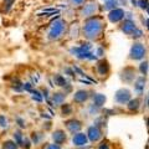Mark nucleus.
<instances>
[{
  "label": "nucleus",
  "mask_w": 149,
  "mask_h": 149,
  "mask_svg": "<svg viewBox=\"0 0 149 149\" xmlns=\"http://www.w3.org/2000/svg\"><path fill=\"white\" fill-rule=\"evenodd\" d=\"M104 29V24L101 16H93L87 19L83 25V35L88 40H96L101 36Z\"/></svg>",
  "instance_id": "nucleus-1"
},
{
  "label": "nucleus",
  "mask_w": 149,
  "mask_h": 149,
  "mask_svg": "<svg viewBox=\"0 0 149 149\" xmlns=\"http://www.w3.org/2000/svg\"><path fill=\"white\" fill-rule=\"evenodd\" d=\"M65 29H66V22L63 20H56L55 22H52V25L50 27V31H49V37L50 39H58L60 36L63 34Z\"/></svg>",
  "instance_id": "nucleus-2"
},
{
  "label": "nucleus",
  "mask_w": 149,
  "mask_h": 149,
  "mask_svg": "<svg viewBox=\"0 0 149 149\" xmlns=\"http://www.w3.org/2000/svg\"><path fill=\"white\" fill-rule=\"evenodd\" d=\"M147 54V50H146V46L141 42H134L132 49H130V52H129V58L134 60V61H141V60L144 58V56Z\"/></svg>",
  "instance_id": "nucleus-3"
},
{
  "label": "nucleus",
  "mask_w": 149,
  "mask_h": 149,
  "mask_svg": "<svg viewBox=\"0 0 149 149\" xmlns=\"http://www.w3.org/2000/svg\"><path fill=\"white\" fill-rule=\"evenodd\" d=\"M114 101L117 102L118 104H125L130 101V91L127 88H120L116 92L114 95Z\"/></svg>",
  "instance_id": "nucleus-4"
},
{
  "label": "nucleus",
  "mask_w": 149,
  "mask_h": 149,
  "mask_svg": "<svg viewBox=\"0 0 149 149\" xmlns=\"http://www.w3.org/2000/svg\"><path fill=\"white\" fill-rule=\"evenodd\" d=\"M87 137L91 142H98L102 138V130L98 125H91L87 130Z\"/></svg>",
  "instance_id": "nucleus-5"
},
{
  "label": "nucleus",
  "mask_w": 149,
  "mask_h": 149,
  "mask_svg": "<svg viewBox=\"0 0 149 149\" xmlns=\"http://www.w3.org/2000/svg\"><path fill=\"white\" fill-rule=\"evenodd\" d=\"M97 10H98V5H97L96 3H90V4H87V5L83 6L82 15L90 19V17L95 16V14L97 13Z\"/></svg>",
  "instance_id": "nucleus-6"
},
{
  "label": "nucleus",
  "mask_w": 149,
  "mask_h": 149,
  "mask_svg": "<svg viewBox=\"0 0 149 149\" xmlns=\"http://www.w3.org/2000/svg\"><path fill=\"white\" fill-rule=\"evenodd\" d=\"M108 19H109L111 22H119V21H122L124 19V10H123V9H119V8L114 9V10L109 11Z\"/></svg>",
  "instance_id": "nucleus-7"
},
{
  "label": "nucleus",
  "mask_w": 149,
  "mask_h": 149,
  "mask_svg": "<svg viewBox=\"0 0 149 149\" xmlns=\"http://www.w3.org/2000/svg\"><path fill=\"white\" fill-rule=\"evenodd\" d=\"M137 29V26H136V24L132 21V20H124L122 24H120V30H122L124 34H127V35H132L133 32H134V30Z\"/></svg>",
  "instance_id": "nucleus-8"
},
{
  "label": "nucleus",
  "mask_w": 149,
  "mask_h": 149,
  "mask_svg": "<svg viewBox=\"0 0 149 149\" xmlns=\"http://www.w3.org/2000/svg\"><path fill=\"white\" fill-rule=\"evenodd\" d=\"M87 142H88V137H87V134H85V133H76L73 136V138H72V143L76 147L86 146Z\"/></svg>",
  "instance_id": "nucleus-9"
},
{
  "label": "nucleus",
  "mask_w": 149,
  "mask_h": 149,
  "mask_svg": "<svg viewBox=\"0 0 149 149\" xmlns=\"http://www.w3.org/2000/svg\"><path fill=\"white\" fill-rule=\"evenodd\" d=\"M88 97H90V93H88V91L80 90V91H77L73 95V101L77 102V103H83V102H86L88 100Z\"/></svg>",
  "instance_id": "nucleus-10"
},
{
  "label": "nucleus",
  "mask_w": 149,
  "mask_h": 149,
  "mask_svg": "<svg viewBox=\"0 0 149 149\" xmlns=\"http://www.w3.org/2000/svg\"><path fill=\"white\" fill-rule=\"evenodd\" d=\"M66 127H67V129L70 130V132L74 134V133H77L78 130L82 128V124H81L80 120L71 119V120H67V122H66Z\"/></svg>",
  "instance_id": "nucleus-11"
},
{
  "label": "nucleus",
  "mask_w": 149,
  "mask_h": 149,
  "mask_svg": "<svg viewBox=\"0 0 149 149\" xmlns=\"http://www.w3.org/2000/svg\"><path fill=\"white\" fill-rule=\"evenodd\" d=\"M96 70H97V73H98L100 76H106V74L108 73V71H109V65H108L107 61L102 60V61H100L98 63H97Z\"/></svg>",
  "instance_id": "nucleus-12"
},
{
  "label": "nucleus",
  "mask_w": 149,
  "mask_h": 149,
  "mask_svg": "<svg viewBox=\"0 0 149 149\" xmlns=\"http://www.w3.org/2000/svg\"><path fill=\"white\" fill-rule=\"evenodd\" d=\"M122 73H125V76H122V80L124 82H132L134 78H136V71H134L133 68H130V67L125 68Z\"/></svg>",
  "instance_id": "nucleus-13"
},
{
  "label": "nucleus",
  "mask_w": 149,
  "mask_h": 149,
  "mask_svg": "<svg viewBox=\"0 0 149 149\" xmlns=\"http://www.w3.org/2000/svg\"><path fill=\"white\" fill-rule=\"evenodd\" d=\"M52 138H54L55 143L58 146V144H62L65 141H66V134H65L63 130H56V132L52 134Z\"/></svg>",
  "instance_id": "nucleus-14"
},
{
  "label": "nucleus",
  "mask_w": 149,
  "mask_h": 149,
  "mask_svg": "<svg viewBox=\"0 0 149 149\" xmlns=\"http://www.w3.org/2000/svg\"><path fill=\"white\" fill-rule=\"evenodd\" d=\"M106 96L102 95V93H96L95 96H93V104L96 107H102L104 103H106Z\"/></svg>",
  "instance_id": "nucleus-15"
},
{
  "label": "nucleus",
  "mask_w": 149,
  "mask_h": 149,
  "mask_svg": "<svg viewBox=\"0 0 149 149\" xmlns=\"http://www.w3.org/2000/svg\"><path fill=\"white\" fill-rule=\"evenodd\" d=\"M128 109L130 112H137L139 109V107H141V100L139 98H134V100H130L128 102Z\"/></svg>",
  "instance_id": "nucleus-16"
},
{
  "label": "nucleus",
  "mask_w": 149,
  "mask_h": 149,
  "mask_svg": "<svg viewBox=\"0 0 149 149\" xmlns=\"http://www.w3.org/2000/svg\"><path fill=\"white\" fill-rule=\"evenodd\" d=\"M65 98H66V95H65V93H55V95L52 96L54 104H55V106L62 104V102L65 101Z\"/></svg>",
  "instance_id": "nucleus-17"
},
{
  "label": "nucleus",
  "mask_w": 149,
  "mask_h": 149,
  "mask_svg": "<svg viewBox=\"0 0 149 149\" xmlns=\"http://www.w3.org/2000/svg\"><path fill=\"white\" fill-rule=\"evenodd\" d=\"M144 85H146V78L144 77H138L136 83H134V88H136L137 92L141 93L144 90Z\"/></svg>",
  "instance_id": "nucleus-18"
},
{
  "label": "nucleus",
  "mask_w": 149,
  "mask_h": 149,
  "mask_svg": "<svg viewBox=\"0 0 149 149\" xmlns=\"http://www.w3.org/2000/svg\"><path fill=\"white\" fill-rule=\"evenodd\" d=\"M54 81H55V85L61 86V87H65V86L68 85L67 81L65 80V77H62L61 74H55V76H54Z\"/></svg>",
  "instance_id": "nucleus-19"
},
{
  "label": "nucleus",
  "mask_w": 149,
  "mask_h": 149,
  "mask_svg": "<svg viewBox=\"0 0 149 149\" xmlns=\"http://www.w3.org/2000/svg\"><path fill=\"white\" fill-rule=\"evenodd\" d=\"M117 5H118V0H108L106 4H104V10H114L117 9Z\"/></svg>",
  "instance_id": "nucleus-20"
},
{
  "label": "nucleus",
  "mask_w": 149,
  "mask_h": 149,
  "mask_svg": "<svg viewBox=\"0 0 149 149\" xmlns=\"http://www.w3.org/2000/svg\"><path fill=\"white\" fill-rule=\"evenodd\" d=\"M14 139H15V143L19 144V146H21L22 144V141H24V137H22V134L20 130H17V132L14 133Z\"/></svg>",
  "instance_id": "nucleus-21"
},
{
  "label": "nucleus",
  "mask_w": 149,
  "mask_h": 149,
  "mask_svg": "<svg viewBox=\"0 0 149 149\" xmlns=\"http://www.w3.org/2000/svg\"><path fill=\"white\" fill-rule=\"evenodd\" d=\"M3 149H17V144L15 142H11V141H8L4 143Z\"/></svg>",
  "instance_id": "nucleus-22"
},
{
  "label": "nucleus",
  "mask_w": 149,
  "mask_h": 149,
  "mask_svg": "<svg viewBox=\"0 0 149 149\" xmlns=\"http://www.w3.org/2000/svg\"><path fill=\"white\" fill-rule=\"evenodd\" d=\"M31 93H32V100H34V101H37V102H41V101H42V95H41L39 91L32 90Z\"/></svg>",
  "instance_id": "nucleus-23"
},
{
  "label": "nucleus",
  "mask_w": 149,
  "mask_h": 149,
  "mask_svg": "<svg viewBox=\"0 0 149 149\" xmlns=\"http://www.w3.org/2000/svg\"><path fill=\"white\" fill-rule=\"evenodd\" d=\"M130 36H132L133 39H141V37L143 36V32H142L141 29H136V30H134V32Z\"/></svg>",
  "instance_id": "nucleus-24"
},
{
  "label": "nucleus",
  "mask_w": 149,
  "mask_h": 149,
  "mask_svg": "<svg viewBox=\"0 0 149 149\" xmlns=\"http://www.w3.org/2000/svg\"><path fill=\"white\" fill-rule=\"evenodd\" d=\"M0 127L1 128L8 127V119L5 118V116H3V114H0Z\"/></svg>",
  "instance_id": "nucleus-25"
},
{
  "label": "nucleus",
  "mask_w": 149,
  "mask_h": 149,
  "mask_svg": "<svg viewBox=\"0 0 149 149\" xmlns=\"http://www.w3.org/2000/svg\"><path fill=\"white\" fill-rule=\"evenodd\" d=\"M147 71H148V62L144 61V62L141 63V72H142V74H144V76H146Z\"/></svg>",
  "instance_id": "nucleus-26"
},
{
  "label": "nucleus",
  "mask_w": 149,
  "mask_h": 149,
  "mask_svg": "<svg viewBox=\"0 0 149 149\" xmlns=\"http://www.w3.org/2000/svg\"><path fill=\"white\" fill-rule=\"evenodd\" d=\"M71 111H72V108H71V106H70V104H65V106L62 107V113L66 114V116L71 113Z\"/></svg>",
  "instance_id": "nucleus-27"
},
{
  "label": "nucleus",
  "mask_w": 149,
  "mask_h": 149,
  "mask_svg": "<svg viewBox=\"0 0 149 149\" xmlns=\"http://www.w3.org/2000/svg\"><path fill=\"white\" fill-rule=\"evenodd\" d=\"M21 147H22V148H26V149H29V148H30V139H29V138H25L24 141H22Z\"/></svg>",
  "instance_id": "nucleus-28"
},
{
  "label": "nucleus",
  "mask_w": 149,
  "mask_h": 149,
  "mask_svg": "<svg viewBox=\"0 0 149 149\" xmlns=\"http://www.w3.org/2000/svg\"><path fill=\"white\" fill-rule=\"evenodd\" d=\"M139 5H141L142 9H148V1L147 0H139Z\"/></svg>",
  "instance_id": "nucleus-29"
},
{
  "label": "nucleus",
  "mask_w": 149,
  "mask_h": 149,
  "mask_svg": "<svg viewBox=\"0 0 149 149\" xmlns=\"http://www.w3.org/2000/svg\"><path fill=\"white\" fill-rule=\"evenodd\" d=\"M98 149H111V148H109V144H108V143L103 142V143H101V144H100Z\"/></svg>",
  "instance_id": "nucleus-30"
},
{
  "label": "nucleus",
  "mask_w": 149,
  "mask_h": 149,
  "mask_svg": "<svg viewBox=\"0 0 149 149\" xmlns=\"http://www.w3.org/2000/svg\"><path fill=\"white\" fill-rule=\"evenodd\" d=\"M70 1H71L72 4H74V5H82L85 0H70Z\"/></svg>",
  "instance_id": "nucleus-31"
},
{
  "label": "nucleus",
  "mask_w": 149,
  "mask_h": 149,
  "mask_svg": "<svg viewBox=\"0 0 149 149\" xmlns=\"http://www.w3.org/2000/svg\"><path fill=\"white\" fill-rule=\"evenodd\" d=\"M16 120H17V123H19V125H20L21 128H24V127H25V122H24V120H22L21 118H17Z\"/></svg>",
  "instance_id": "nucleus-32"
},
{
  "label": "nucleus",
  "mask_w": 149,
  "mask_h": 149,
  "mask_svg": "<svg viewBox=\"0 0 149 149\" xmlns=\"http://www.w3.org/2000/svg\"><path fill=\"white\" fill-rule=\"evenodd\" d=\"M46 149H61V148H60L57 144H51V146H49Z\"/></svg>",
  "instance_id": "nucleus-33"
},
{
  "label": "nucleus",
  "mask_w": 149,
  "mask_h": 149,
  "mask_svg": "<svg viewBox=\"0 0 149 149\" xmlns=\"http://www.w3.org/2000/svg\"><path fill=\"white\" fill-rule=\"evenodd\" d=\"M32 141H34V142H35V144H36L37 142H39V136L34 133V136H32Z\"/></svg>",
  "instance_id": "nucleus-34"
},
{
  "label": "nucleus",
  "mask_w": 149,
  "mask_h": 149,
  "mask_svg": "<svg viewBox=\"0 0 149 149\" xmlns=\"http://www.w3.org/2000/svg\"><path fill=\"white\" fill-rule=\"evenodd\" d=\"M147 24H148V29H149V19H148V20H147Z\"/></svg>",
  "instance_id": "nucleus-35"
},
{
  "label": "nucleus",
  "mask_w": 149,
  "mask_h": 149,
  "mask_svg": "<svg viewBox=\"0 0 149 149\" xmlns=\"http://www.w3.org/2000/svg\"><path fill=\"white\" fill-rule=\"evenodd\" d=\"M147 103H148V108H149V96H148V102H147Z\"/></svg>",
  "instance_id": "nucleus-36"
},
{
  "label": "nucleus",
  "mask_w": 149,
  "mask_h": 149,
  "mask_svg": "<svg viewBox=\"0 0 149 149\" xmlns=\"http://www.w3.org/2000/svg\"><path fill=\"white\" fill-rule=\"evenodd\" d=\"M147 123H148V128H149V118H148V120H147Z\"/></svg>",
  "instance_id": "nucleus-37"
},
{
  "label": "nucleus",
  "mask_w": 149,
  "mask_h": 149,
  "mask_svg": "<svg viewBox=\"0 0 149 149\" xmlns=\"http://www.w3.org/2000/svg\"><path fill=\"white\" fill-rule=\"evenodd\" d=\"M148 11H149V8H148Z\"/></svg>",
  "instance_id": "nucleus-38"
},
{
  "label": "nucleus",
  "mask_w": 149,
  "mask_h": 149,
  "mask_svg": "<svg viewBox=\"0 0 149 149\" xmlns=\"http://www.w3.org/2000/svg\"><path fill=\"white\" fill-rule=\"evenodd\" d=\"M107 1H108V0H107Z\"/></svg>",
  "instance_id": "nucleus-39"
}]
</instances>
